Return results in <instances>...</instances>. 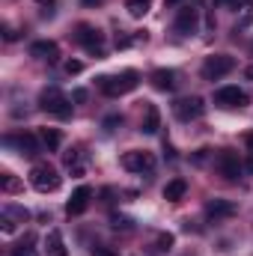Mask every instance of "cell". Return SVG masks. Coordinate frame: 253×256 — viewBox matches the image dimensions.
<instances>
[{
  "label": "cell",
  "instance_id": "obj_3",
  "mask_svg": "<svg viewBox=\"0 0 253 256\" xmlns=\"http://www.w3.org/2000/svg\"><path fill=\"white\" fill-rule=\"evenodd\" d=\"M39 108H42L45 114L57 116V120H68L74 104H72V98H66L63 96V90L48 86V90H42V96H39Z\"/></svg>",
  "mask_w": 253,
  "mask_h": 256
},
{
  "label": "cell",
  "instance_id": "obj_10",
  "mask_svg": "<svg viewBox=\"0 0 253 256\" xmlns=\"http://www.w3.org/2000/svg\"><path fill=\"white\" fill-rule=\"evenodd\" d=\"M173 27H176L179 36H194V33L200 30V9H196V6H185V9H179Z\"/></svg>",
  "mask_w": 253,
  "mask_h": 256
},
{
  "label": "cell",
  "instance_id": "obj_31",
  "mask_svg": "<svg viewBox=\"0 0 253 256\" xmlns=\"http://www.w3.org/2000/svg\"><path fill=\"white\" fill-rule=\"evenodd\" d=\"M3 36H6V42H12V39H18V33H15V30H12V27H9V24H6V27H3Z\"/></svg>",
  "mask_w": 253,
  "mask_h": 256
},
{
  "label": "cell",
  "instance_id": "obj_9",
  "mask_svg": "<svg viewBox=\"0 0 253 256\" xmlns=\"http://www.w3.org/2000/svg\"><path fill=\"white\" fill-rule=\"evenodd\" d=\"M250 98H248V92L244 90H238V86H220L218 92H214V104L218 108H226V110H236V108H244Z\"/></svg>",
  "mask_w": 253,
  "mask_h": 256
},
{
  "label": "cell",
  "instance_id": "obj_24",
  "mask_svg": "<svg viewBox=\"0 0 253 256\" xmlns=\"http://www.w3.org/2000/svg\"><path fill=\"white\" fill-rule=\"evenodd\" d=\"M9 256H36V250H33V236H27L21 244H15L9 250Z\"/></svg>",
  "mask_w": 253,
  "mask_h": 256
},
{
  "label": "cell",
  "instance_id": "obj_12",
  "mask_svg": "<svg viewBox=\"0 0 253 256\" xmlns=\"http://www.w3.org/2000/svg\"><path fill=\"white\" fill-rule=\"evenodd\" d=\"M90 200H92V188H90V185H80L78 191L68 196V202H66V214H68V218L84 214V212H86V206H90Z\"/></svg>",
  "mask_w": 253,
  "mask_h": 256
},
{
  "label": "cell",
  "instance_id": "obj_2",
  "mask_svg": "<svg viewBox=\"0 0 253 256\" xmlns=\"http://www.w3.org/2000/svg\"><path fill=\"white\" fill-rule=\"evenodd\" d=\"M30 185H33L39 194H54V191H60L63 176L57 173V167H54V164L39 161V164H33V170H30Z\"/></svg>",
  "mask_w": 253,
  "mask_h": 256
},
{
  "label": "cell",
  "instance_id": "obj_25",
  "mask_svg": "<svg viewBox=\"0 0 253 256\" xmlns=\"http://www.w3.org/2000/svg\"><path fill=\"white\" fill-rule=\"evenodd\" d=\"M173 242H176V238H173V232H161V236H158V248H155V250H158V254H167V250L173 248Z\"/></svg>",
  "mask_w": 253,
  "mask_h": 256
},
{
  "label": "cell",
  "instance_id": "obj_34",
  "mask_svg": "<svg viewBox=\"0 0 253 256\" xmlns=\"http://www.w3.org/2000/svg\"><path fill=\"white\" fill-rule=\"evenodd\" d=\"M164 3H167V6H179L182 0H164Z\"/></svg>",
  "mask_w": 253,
  "mask_h": 256
},
{
  "label": "cell",
  "instance_id": "obj_27",
  "mask_svg": "<svg viewBox=\"0 0 253 256\" xmlns=\"http://www.w3.org/2000/svg\"><path fill=\"white\" fill-rule=\"evenodd\" d=\"M114 226H116V230H131V226H134V220L126 218V214H114Z\"/></svg>",
  "mask_w": 253,
  "mask_h": 256
},
{
  "label": "cell",
  "instance_id": "obj_32",
  "mask_svg": "<svg viewBox=\"0 0 253 256\" xmlns=\"http://www.w3.org/2000/svg\"><path fill=\"white\" fill-rule=\"evenodd\" d=\"M244 143H248V149L253 152V134H248V137H244Z\"/></svg>",
  "mask_w": 253,
  "mask_h": 256
},
{
  "label": "cell",
  "instance_id": "obj_20",
  "mask_svg": "<svg viewBox=\"0 0 253 256\" xmlns=\"http://www.w3.org/2000/svg\"><path fill=\"white\" fill-rule=\"evenodd\" d=\"M39 140H42V146H45L48 152H57L60 143H63V134H60L57 128H42V131H39Z\"/></svg>",
  "mask_w": 253,
  "mask_h": 256
},
{
  "label": "cell",
  "instance_id": "obj_26",
  "mask_svg": "<svg viewBox=\"0 0 253 256\" xmlns=\"http://www.w3.org/2000/svg\"><path fill=\"white\" fill-rule=\"evenodd\" d=\"M116 126H122V116L120 114H110L104 122H102V128H104V134H110V131H116Z\"/></svg>",
  "mask_w": 253,
  "mask_h": 256
},
{
  "label": "cell",
  "instance_id": "obj_21",
  "mask_svg": "<svg viewBox=\"0 0 253 256\" xmlns=\"http://www.w3.org/2000/svg\"><path fill=\"white\" fill-rule=\"evenodd\" d=\"M63 161H66V167L72 170V176H84V164H80V152L78 149H68L63 155Z\"/></svg>",
  "mask_w": 253,
  "mask_h": 256
},
{
  "label": "cell",
  "instance_id": "obj_36",
  "mask_svg": "<svg viewBox=\"0 0 253 256\" xmlns=\"http://www.w3.org/2000/svg\"><path fill=\"white\" fill-rule=\"evenodd\" d=\"M248 170H250V173H253V158H250V161H248Z\"/></svg>",
  "mask_w": 253,
  "mask_h": 256
},
{
  "label": "cell",
  "instance_id": "obj_28",
  "mask_svg": "<svg viewBox=\"0 0 253 256\" xmlns=\"http://www.w3.org/2000/svg\"><path fill=\"white\" fill-rule=\"evenodd\" d=\"M90 254H92V256H116L108 244H92V250H90Z\"/></svg>",
  "mask_w": 253,
  "mask_h": 256
},
{
  "label": "cell",
  "instance_id": "obj_4",
  "mask_svg": "<svg viewBox=\"0 0 253 256\" xmlns=\"http://www.w3.org/2000/svg\"><path fill=\"white\" fill-rule=\"evenodd\" d=\"M74 42H78L84 51H90V54H96V57H104V33H102L98 27H92V24H78Z\"/></svg>",
  "mask_w": 253,
  "mask_h": 256
},
{
  "label": "cell",
  "instance_id": "obj_18",
  "mask_svg": "<svg viewBox=\"0 0 253 256\" xmlns=\"http://www.w3.org/2000/svg\"><path fill=\"white\" fill-rule=\"evenodd\" d=\"M45 254L48 256H68L66 250V242H63V232L54 226V230H48V236H45Z\"/></svg>",
  "mask_w": 253,
  "mask_h": 256
},
{
  "label": "cell",
  "instance_id": "obj_1",
  "mask_svg": "<svg viewBox=\"0 0 253 256\" xmlns=\"http://www.w3.org/2000/svg\"><path fill=\"white\" fill-rule=\"evenodd\" d=\"M137 84H140V74H137L134 68H126L122 74H104V78H98V90H102L108 98L126 96L131 90H137Z\"/></svg>",
  "mask_w": 253,
  "mask_h": 256
},
{
  "label": "cell",
  "instance_id": "obj_37",
  "mask_svg": "<svg viewBox=\"0 0 253 256\" xmlns=\"http://www.w3.org/2000/svg\"><path fill=\"white\" fill-rule=\"evenodd\" d=\"M39 3H54V0H39Z\"/></svg>",
  "mask_w": 253,
  "mask_h": 256
},
{
  "label": "cell",
  "instance_id": "obj_23",
  "mask_svg": "<svg viewBox=\"0 0 253 256\" xmlns=\"http://www.w3.org/2000/svg\"><path fill=\"white\" fill-rule=\"evenodd\" d=\"M0 188H3V194H18V191H24V185L12 176V173H3L0 176Z\"/></svg>",
  "mask_w": 253,
  "mask_h": 256
},
{
  "label": "cell",
  "instance_id": "obj_29",
  "mask_svg": "<svg viewBox=\"0 0 253 256\" xmlns=\"http://www.w3.org/2000/svg\"><path fill=\"white\" fill-rule=\"evenodd\" d=\"M80 72H84V63H78V60L66 63V74H80Z\"/></svg>",
  "mask_w": 253,
  "mask_h": 256
},
{
  "label": "cell",
  "instance_id": "obj_38",
  "mask_svg": "<svg viewBox=\"0 0 253 256\" xmlns=\"http://www.w3.org/2000/svg\"><path fill=\"white\" fill-rule=\"evenodd\" d=\"M250 48H253V45H250Z\"/></svg>",
  "mask_w": 253,
  "mask_h": 256
},
{
  "label": "cell",
  "instance_id": "obj_19",
  "mask_svg": "<svg viewBox=\"0 0 253 256\" xmlns=\"http://www.w3.org/2000/svg\"><path fill=\"white\" fill-rule=\"evenodd\" d=\"M185 194H188V182H185V179H173V182L164 185V200H167V202H179Z\"/></svg>",
  "mask_w": 253,
  "mask_h": 256
},
{
  "label": "cell",
  "instance_id": "obj_6",
  "mask_svg": "<svg viewBox=\"0 0 253 256\" xmlns=\"http://www.w3.org/2000/svg\"><path fill=\"white\" fill-rule=\"evenodd\" d=\"M214 167H218V173H220L226 182H236V179L242 176V161H238V155H236L232 149H220L218 158H214Z\"/></svg>",
  "mask_w": 253,
  "mask_h": 256
},
{
  "label": "cell",
  "instance_id": "obj_17",
  "mask_svg": "<svg viewBox=\"0 0 253 256\" xmlns=\"http://www.w3.org/2000/svg\"><path fill=\"white\" fill-rule=\"evenodd\" d=\"M158 128H161V110H158V104H149L146 102L143 120H140V131L143 134H158Z\"/></svg>",
  "mask_w": 253,
  "mask_h": 256
},
{
  "label": "cell",
  "instance_id": "obj_15",
  "mask_svg": "<svg viewBox=\"0 0 253 256\" xmlns=\"http://www.w3.org/2000/svg\"><path fill=\"white\" fill-rule=\"evenodd\" d=\"M149 84L158 90V92H173L176 90V72L173 68H155L149 74Z\"/></svg>",
  "mask_w": 253,
  "mask_h": 256
},
{
  "label": "cell",
  "instance_id": "obj_35",
  "mask_svg": "<svg viewBox=\"0 0 253 256\" xmlns=\"http://www.w3.org/2000/svg\"><path fill=\"white\" fill-rule=\"evenodd\" d=\"M84 3H86V6H92V3H102V0H84Z\"/></svg>",
  "mask_w": 253,
  "mask_h": 256
},
{
  "label": "cell",
  "instance_id": "obj_13",
  "mask_svg": "<svg viewBox=\"0 0 253 256\" xmlns=\"http://www.w3.org/2000/svg\"><path fill=\"white\" fill-rule=\"evenodd\" d=\"M30 57L45 60V63H57V57H60V45L51 42V39H39V42L30 45Z\"/></svg>",
  "mask_w": 253,
  "mask_h": 256
},
{
  "label": "cell",
  "instance_id": "obj_22",
  "mask_svg": "<svg viewBox=\"0 0 253 256\" xmlns=\"http://www.w3.org/2000/svg\"><path fill=\"white\" fill-rule=\"evenodd\" d=\"M126 9L131 18H143L152 9V0H126Z\"/></svg>",
  "mask_w": 253,
  "mask_h": 256
},
{
  "label": "cell",
  "instance_id": "obj_5",
  "mask_svg": "<svg viewBox=\"0 0 253 256\" xmlns=\"http://www.w3.org/2000/svg\"><path fill=\"white\" fill-rule=\"evenodd\" d=\"M236 68V60L230 57V54H212V57H206V63H202V78L206 80H220L224 74H230Z\"/></svg>",
  "mask_w": 253,
  "mask_h": 256
},
{
  "label": "cell",
  "instance_id": "obj_14",
  "mask_svg": "<svg viewBox=\"0 0 253 256\" xmlns=\"http://www.w3.org/2000/svg\"><path fill=\"white\" fill-rule=\"evenodd\" d=\"M206 214L218 224V220L236 214V202H232V200H220V196H218V200H208V202H206Z\"/></svg>",
  "mask_w": 253,
  "mask_h": 256
},
{
  "label": "cell",
  "instance_id": "obj_16",
  "mask_svg": "<svg viewBox=\"0 0 253 256\" xmlns=\"http://www.w3.org/2000/svg\"><path fill=\"white\" fill-rule=\"evenodd\" d=\"M12 143H15L24 155H30V158L42 152V149H39V140H36L33 134H27V131H24V134H18V137H3V146H12Z\"/></svg>",
  "mask_w": 253,
  "mask_h": 256
},
{
  "label": "cell",
  "instance_id": "obj_7",
  "mask_svg": "<svg viewBox=\"0 0 253 256\" xmlns=\"http://www.w3.org/2000/svg\"><path fill=\"white\" fill-rule=\"evenodd\" d=\"M173 114H176L179 122H190V120H200L206 114V104H202L200 96H188V98H179L173 104Z\"/></svg>",
  "mask_w": 253,
  "mask_h": 256
},
{
  "label": "cell",
  "instance_id": "obj_33",
  "mask_svg": "<svg viewBox=\"0 0 253 256\" xmlns=\"http://www.w3.org/2000/svg\"><path fill=\"white\" fill-rule=\"evenodd\" d=\"M244 78H248V80H253V66L248 68V72H244Z\"/></svg>",
  "mask_w": 253,
  "mask_h": 256
},
{
  "label": "cell",
  "instance_id": "obj_30",
  "mask_svg": "<svg viewBox=\"0 0 253 256\" xmlns=\"http://www.w3.org/2000/svg\"><path fill=\"white\" fill-rule=\"evenodd\" d=\"M72 102H78V104L86 102V90H74V92H72Z\"/></svg>",
  "mask_w": 253,
  "mask_h": 256
},
{
  "label": "cell",
  "instance_id": "obj_11",
  "mask_svg": "<svg viewBox=\"0 0 253 256\" xmlns=\"http://www.w3.org/2000/svg\"><path fill=\"white\" fill-rule=\"evenodd\" d=\"M30 220V212L24 206H3V214H0V230L3 232H15L18 224Z\"/></svg>",
  "mask_w": 253,
  "mask_h": 256
},
{
  "label": "cell",
  "instance_id": "obj_8",
  "mask_svg": "<svg viewBox=\"0 0 253 256\" xmlns=\"http://www.w3.org/2000/svg\"><path fill=\"white\" fill-rule=\"evenodd\" d=\"M122 167L128 173H152L155 170V158L152 152H143V149H131L122 155Z\"/></svg>",
  "mask_w": 253,
  "mask_h": 256
}]
</instances>
